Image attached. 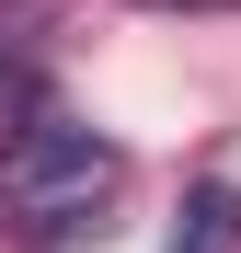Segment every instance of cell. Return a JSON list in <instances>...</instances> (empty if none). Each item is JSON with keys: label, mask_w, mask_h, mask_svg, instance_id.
<instances>
[{"label": "cell", "mask_w": 241, "mask_h": 253, "mask_svg": "<svg viewBox=\"0 0 241 253\" xmlns=\"http://www.w3.org/2000/svg\"><path fill=\"white\" fill-rule=\"evenodd\" d=\"M149 12H230V0H149Z\"/></svg>", "instance_id": "cell-3"}, {"label": "cell", "mask_w": 241, "mask_h": 253, "mask_svg": "<svg viewBox=\"0 0 241 253\" xmlns=\"http://www.w3.org/2000/svg\"><path fill=\"white\" fill-rule=\"evenodd\" d=\"M161 253H241V184H195Z\"/></svg>", "instance_id": "cell-2"}, {"label": "cell", "mask_w": 241, "mask_h": 253, "mask_svg": "<svg viewBox=\"0 0 241 253\" xmlns=\"http://www.w3.org/2000/svg\"><path fill=\"white\" fill-rule=\"evenodd\" d=\"M127 184V150L103 138V126H23L12 150H0V230L23 242H58V230H92V207Z\"/></svg>", "instance_id": "cell-1"}]
</instances>
